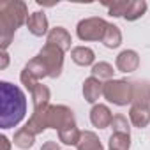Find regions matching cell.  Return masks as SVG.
Returning <instances> with one entry per match:
<instances>
[{
	"instance_id": "21",
	"label": "cell",
	"mask_w": 150,
	"mask_h": 150,
	"mask_svg": "<svg viewBox=\"0 0 150 150\" xmlns=\"http://www.w3.org/2000/svg\"><path fill=\"white\" fill-rule=\"evenodd\" d=\"M92 76L94 78H97V80H106V81H110V80H113V74H115V69H113V65L111 64H108V62H97V64H94L92 65Z\"/></svg>"
},
{
	"instance_id": "23",
	"label": "cell",
	"mask_w": 150,
	"mask_h": 150,
	"mask_svg": "<svg viewBox=\"0 0 150 150\" xmlns=\"http://www.w3.org/2000/svg\"><path fill=\"white\" fill-rule=\"evenodd\" d=\"M146 9H148V6L145 0H131V6L124 18H125V21H136L146 13Z\"/></svg>"
},
{
	"instance_id": "5",
	"label": "cell",
	"mask_w": 150,
	"mask_h": 150,
	"mask_svg": "<svg viewBox=\"0 0 150 150\" xmlns=\"http://www.w3.org/2000/svg\"><path fill=\"white\" fill-rule=\"evenodd\" d=\"M106 27H108V21L104 18H99V16L85 18V20H81L78 23L76 35L85 42H88V41H103Z\"/></svg>"
},
{
	"instance_id": "25",
	"label": "cell",
	"mask_w": 150,
	"mask_h": 150,
	"mask_svg": "<svg viewBox=\"0 0 150 150\" xmlns=\"http://www.w3.org/2000/svg\"><path fill=\"white\" fill-rule=\"evenodd\" d=\"M104 6L108 7L110 16H113V18H124L125 13H127V9H129V6H131V0H113L111 4H104Z\"/></svg>"
},
{
	"instance_id": "12",
	"label": "cell",
	"mask_w": 150,
	"mask_h": 150,
	"mask_svg": "<svg viewBox=\"0 0 150 150\" xmlns=\"http://www.w3.org/2000/svg\"><path fill=\"white\" fill-rule=\"evenodd\" d=\"M103 88H104V83L101 80H97L94 76L87 78L83 81V97H85V101L90 103V104H96L99 101V97L103 96Z\"/></svg>"
},
{
	"instance_id": "18",
	"label": "cell",
	"mask_w": 150,
	"mask_h": 150,
	"mask_svg": "<svg viewBox=\"0 0 150 150\" xmlns=\"http://www.w3.org/2000/svg\"><path fill=\"white\" fill-rule=\"evenodd\" d=\"M13 141H14V145H16L18 148H21V150H28V148L34 146V143H35V136H34L27 127H21V129H18V131L14 132Z\"/></svg>"
},
{
	"instance_id": "2",
	"label": "cell",
	"mask_w": 150,
	"mask_h": 150,
	"mask_svg": "<svg viewBox=\"0 0 150 150\" xmlns=\"http://www.w3.org/2000/svg\"><path fill=\"white\" fill-rule=\"evenodd\" d=\"M28 21V9L21 0H6L0 4V42L2 51L9 48L16 30Z\"/></svg>"
},
{
	"instance_id": "10",
	"label": "cell",
	"mask_w": 150,
	"mask_h": 150,
	"mask_svg": "<svg viewBox=\"0 0 150 150\" xmlns=\"http://www.w3.org/2000/svg\"><path fill=\"white\" fill-rule=\"evenodd\" d=\"M129 122L138 129L146 127L150 124V106H146V104H131Z\"/></svg>"
},
{
	"instance_id": "6",
	"label": "cell",
	"mask_w": 150,
	"mask_h": 150,
	"mask_svg": "<svg viewBox=\"0 0 150 150\" xmlns=\"http://www.w3.org/2000/svg\"><path fill=\"white\" fill-rule=\"evenodd\" d=\"M37 57H39V58L44 62V65L48 67L50 78L55 80V78H58L60 74H62V71H64V51H62L58 46L46 42V44L41 48V51H39Z\"/></svg>"
},
{
	"instance_id": "30",
	"label": "cell",
	"mask_w": 150,
	"mask_h": 150,
	"mask_svg": "<svg viewBox=\"0 0 150 150\" xmlns=\"http://www.w3.org/2000/svg\"><path fill=\"white\" fill-rule=\"evenodd\" d=\"M7 64H9V55L7 51H2V65H0V69H6Z\"/></svg>"
},
{
	"instance_id": "11",
	"label": "cell",
	"mask_w": 150,
	"mask_h": 150,
	"mask_svg": "<svg viewBox=\"0 0 150 150\" xmlns=\"http://www.w3.org/2000/svg\"><path fill=\"white\" fill-rule=\"evenodd\" d=\"M27 28L32 35L35 37H42V35H48V18L44 13L41 11H35L28 16V21H27Z\"/></svg>"
},
{
	"instance_id": "16",
	"label": "cell",
	"mask_w": 150,
	"mask_h": 150,
	"mask_svg": "<svg viewBox=\"0 0 150 150\" xmlns=\"http://www.w3.org/2000/svg\"><path fill=\"white\" fill-rule=\"evenodd\" d=\"M76 148L78 150H104L103 143L99 141V136L92 131H81V138Z\"/></svg>"
},
{
	"instance_id": "14",
	"label": "cell",
	"mask_w": 150,
	"mask_h": 150,
	"mask_svg": "<svg viewBox=\"0 0 150 150\" xmlns=\"http://www.w3.org/2000/svg\"><path fill=\"white\" fill-rule=\"evenodd\" d=\"M32 96V103H34V111H41L44 108L50 106V97H51V92L46 85L42 83H37L34 87V90L30 92Z\"/></svg>"
},
{
	"instance_id": "13",
	"label": "cell",
	"mask_w": 150,
	"mask_h": 150,
	"mask_svg": "<svg viewBox=\"0 0 150 150\" xmlns=\"http://www.w3.org/2000/svg\"><path fill=\"white\" fill-rule=\"evenodd\" d=\"M71 58H72V62L76 64V65L88 67V65H94L96 53L88 46H76V48L71 50Z\"/></svg>"
},
{
	"instance_id": "3",
	"label": "cell",
	"mask_w": 150,
	"mask_h": 150,
	"mask_svg": "<svg viewBox=\"0 0 150 150\" xmlns=\"http://www.w3.org/2000/svg\"><path fill=\"white\" fill-rule=\"evenodd\" d=\"M132 94H134V81L127 80H110L104 83L103 88L104 99L115 106L132 104Z\"/></svg>"
},
{
	"instance_id": "4",
	"label": "cell",
	"mask_w": 150,
	"mask_h": 150,
	"mask_svg": "<svg viewBox=\"0 0 150 150\" xmlns=\"http://www.w3.org/2000/svg\"><path fill=\"white\" fill-rule=\"evenodd\" d=\"M46 124L48 127L60 131L64 127H71V125H76V118H74V113L71 108L64 106V104H50L46 110Z\"/></svg>"
},
{
	"instance_id": "1",
	"label": "cell",
	"mask_w": 150,
	"mask_h": 150,
	"mask_svg": "<svg viewBox=\"0 0 150 150\" xmlns=\"http://www.w3.org/2000/svg\"><path fill=\"white\" fill-rule=\"evenodd\" d=\"M27 113V97L18 85L0 81V127H16Z\"/></svg>"
},
{
	"instance_id": "29",
	"label": "cell",
	"mask_w": 150,
	"mask_h": 150,
	"mask_svg": "<svg viewBox=\"0 0 150 150\" xmlns=\"http://www.w3.org/2000/svg\"><path fill=\"white\" fill-rule=\"evenodd\" d=\"M0 143H2V150H9L11 148V143H9V139H7V136H0Z\"/></svg>"
},
{
	"instance_id": "20",
	"label": "cell",
	"mask_w": 150,
	"mask_h": 150,
	"mask_svg": "<svg viewBox=\"0 0 150 150\" xmlns=\"http://www.w3.org/2000/svg\"><path fill=\"white\" fill-rule=\"evenodd\" d=\"M132 104H146L150 106V85L145 81L134 83V94H132Z\"/></svg>"
},
{
	"instance_id": "22",
	"label": "cell",
	"mask_w": 150,
	"mask_h": 150,
	"mask_svg": "<svg viewBox=\"0 0 150 150\" xmlns=\"http://www.w3.org/2000/svg\"><path fill=\"white\" fill-rule=\"evenodd\" d=\"M81 138V131L76 125H71V127H64L58 131V139L64 145H78Z\"/></svg>"
},
{
	"instance_id": "19",
	"label": "cell",
	"mask_w": 150,
	"mask_h": 150,
	"mask_svg": "<svg viewBox=\"0 0 150 150\" xmlns=\"http://www.w3.org/2000/svg\"><path fill=\"white\" fill-rule=\"evenodd\" d=\"M25 69L32 74V76L41 81L42 78H50V72H48V67L44 65V62L39 58V57H34L32 60H28V64L25 65Z\"/></svg>"
},
{
	"instance_id": "26",
	"label": "cell",
	"mask_w": 150,
	"mask_h": 150,
	"mask_svg": "<svg viewBox=\"0 0 150 150\" xmlns=\"http://www.w3.org/2000/svg\"><path fill=\"white\" fill-rule=\"evenodd\" d=\"M113 132H124V134H131V127H129V120L124 117V115H115L113 120H111V125Z\"/></svg>"
},
{
	"instance_id": "17",
	"label": "cell",
	"mask_w": 150,
	"mask_h": 150,
	"mask_svg": "<svg viewBox=\"0 0 150 150\" xmlns=\"http://www.w3.org/2000/svg\"><path fill=\"white\" fill-rule=\"evenodd\" d=\"M101 42H103L106 48H110V50L118 48V46L122 44V32H120V28H118L117 25H113V23H108L106 32H104Z\"/></svg>"
},
{
	"instance_id": "28",
	"label": "cell",
	"mask_w": 150,
	"mask_h": 150,
	"mask_svg": "<svg viewBox=\"0 0 150 150\" xmlns=\"http://www.w3.org/2000/svg\"><path fill=\"white\" fill-rule=\"evenodd\" d=\"M41 150H60V146H58L57 141H46V143L41 146Z\"/></svg>"
},
{
	"instance_id": "7",
	"label": "cell",
	"mask_w": 150,
	"mask_h": 150,
	"mask_svg": "<svg viewBox=\"0 0 150 150\" xmlns=\"http://www.w3.org/2000/svg\"><path fill=\"white\" fill-rule=\"evenodd\" d=\"M115 65L120 72H134L138 67H139V55L134 51V50H124L118 53L117 60H115Z\"/></svg>"
},
{
	"instance_id": "24",
	"label": "cell",
	"mask_w": 150,
	"mask_h": 150,
	"mask_svg": "<svg viewBox=\"0 0 150 150\" xmlns=\"http://www.w3.org/2000/svg\"><path fill=\"white\" fill-rule=\"evenodd\" d=\"M110 150H129L131 148V134L124 132H113L108 139Z\"/></svg>"
},
{
	"instance_id": "27",
	"label": "cell",
	"mask_w": 150,
	"mask_h": 150,
	"mask_svg": "<svg viewBox=\"0 0 150 150\" xmlns=\"http://www.w3.org/2000/svg\"><path fill=\"white\" fill-rule=\"evenodd\" d=\"M20 80H21L23 87H25V88H27L28 92H32V90H34V87H35V85L39 83V81H37V80H35V78L32 76V74H30V72H28V71L25 69V67H23V71H21V74H20Z\"/></svg>"
},
{
	"instance_id": "15",
	"label": "cell",
	"mask_w": 150,
	"mask_h": 150,
	"mask_svg": "<svg viewBox=\"0 0 150 150\" xmlns=\"http://www.w3.org/2000/svg\"><path fill=\"white\" fill-rule=\"evenodd\" d=\"M46 110V108H44ZM44 110H41V111H34L32 113V117L28 118V122H27V129L34 134V136H37V134H42L46 129H48V124H46V113H44Z\"/></svg>"
},
{
	"instance_id": "9",
	"label": "cell",
	"mask_w": 150,
	"mask_h": 150,
	"mask_svg": "<svg viewBox=\"0 0 150 150\" xmlns=\"http://www.w3.org/2000/svg\"><path fill=\"white\" fill-rule=\"evenodd\" d=\"M46 41H48L50 44L58 46L64 53L69 51V50H71V44H72V37H71V34L67 32V28H64V27H55V28H51V30L48 32V35H46Z\"/></svg>"
},
{
	"instance_id": "8",
	"label": "cell",
	"mask_w": 150,
	"mask_h": 150,
	"mask_svg": "<svg viewBox=\"0 0 150 150\" xmlns=\"http://www.w3.org/2000/svg\"><path fill=\"white\" fill-rule=\"evenodd\" d=\"M111 120H113V115L106 104H94V108L90 110V122L94 127L106 129L111 125Z\"/></svg>"
}]
</instances>
